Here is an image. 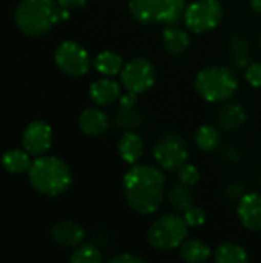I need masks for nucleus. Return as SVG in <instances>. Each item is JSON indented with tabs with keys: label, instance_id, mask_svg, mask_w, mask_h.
<instances>
[{
	"label": "nucleus",
	"instance_id": "4be33fe9",
	"mask_svg": "<svg viewBox=\"0 0 261 263\" xmlns=\"http://www.w3.org/2000/svg\"><path fill=\"white\" fill-rule=\"evenodd\" d=\"M217 263H243L248 260V253L243 247L237 243H223L215 250Z\"/></svg>",
	"mask_w": 261,
	"mask_h": 263
},
{
	"label": "nucleus",
	"instance_id": "473e14b6",
	"mask_svg": "<svg viewBox=\"0 0 261 263\" xmlns=\"http://www.w3.org/2000/svg\"><path fill=\"white\" fill-rule=\"evenodd\" d=\"M260 43H261V34H260Z\"/></svg>",
	"mask_w": 261,
	"mask_h": 263
},
{
	"label": "nucleus",
	"instance_id": "bb28decb",
	"mask_svg": "<svg viewBox=\"0 0 261 263\" xmlns=\"http://www.w3.org/2000/svg\"><path fill=\"white\" fill-rule=\"evenodd\" d=\"M185 220H186L188 227H191V228L202 227L206 222V211L203 208L192 205L188 211H185Z\"/></svg>",
	"mask_w": 261,
	"mask_h": 263
},
{
	"label": "nucleus",
	"instance_id": "6ab92c4d",
	"mask_svg": "<svg viewBox=\"0 0 261 263\" xmlns=\"http://www.w3.org/2000/svg\"><path fill=\"white\" fill-rule=\"evenodd\" d=\"M125 63L120 54L114 52V51H103L100 54H97V57L94 59V68L103 74V76H115L118 72H122Z\"/></svg>",
	"mask_w": 261,
	"mask_h": 263
},
{
	"label": "nucleus",
	"instance_id": "aec40b11",
	"mask_svg": "<svg viewBox=\"0 0 261 263\" xmlns=\"http://www.w3.org/2000/svg\"><path fill=\"white\" fill-rule=\"evenodd\" d=\"M168 202L177 213H185L194 205V196L188 185L175 183L168 193Z\"/></svg>",
	"mask_w": 261,
	"mask_h": 263
},
{
	"label": "nucleus",
	"instance_id": "7c9ffc66",
	"mask_svg": "<svg viewBox=\"0 0 261 263\" xmlns=\"http://www.w3.org/2000/svg\"><path fill=\"white\" fill-rule=\"evenodd\" d=\"M88 0H57V3L62 6V8H66V9H77V8H82L86 5Z\"/></svg>",
	"mask_w": 261,
	"mask_h": 263
},
{
	"label": "nucleus",
	"instance_id": "393cba45",
	"mask_svg": "<svg viewBox=\"0 0 261 263\" xmlns=\"http://www.w3.org/2000/svg\"><path fill=\"white\" fill-rule=\"evenodd\" d=\"M71 263H100L102 262V254L97 247L91 243H85L78 247L72 256L69 257Z\"/></svg>",
	"mask_w": 261,
	"mask_h": 263
},
{
	"label": "nucleus",
	"instance_id": "1a4fd4ad",
	"mask_svg": "<svg viewBox=\"0 0 261 263\" xmlns=\"http://www.w3.org/2000/svg\"><path fill=\"white\" fill-rule=\"evenodd\" d=\"M120 76L122 83L128 91L142 94L154 86L157 79V69L154 63L149 62L148 59L135 57L123 66Z\"/></svg>",
	"mask_w": 261,
	"mask_h": 263
},
{
	"label": "nucleus",
	"instance_id": "2f4dec72",
	"mask_svg": "<svg viewBox=\"0 0 261 263\" xmlns=\"http://www.w3.org/2000/svg\"><path fill=\"white\" fill-rule=\"evenodd\" d=\"M249 3H251L252 9H254L255 12L261 14V0H249Z\"/></svg>",
	"mask_w": 261,
	"mask_h": 263
},
{
	"label": "nucleus",
	"instance_id": "4468645a",
	"mask_svg": "<svg viewBox=\"0 0 261 263\" xmlns=\"http://www.w3.org/2000/svg\"><path fill=\"white\" fill-rule=\"evenodd\" d=\"M78 126L86 136H100L108 131L109 119L98 108H86L78 116Z\"/></svg>",
	"mask_w": 261,
	"mask_h": 263
},
{
	"label": "nucleus",
	"instance_id": "0eeeda50",
	"mask_svg": "<svg viewBox=\"0 0 261 263\" xmlns=\"http://www.w3.org/2000/svg\"><path fill=\"white\" fill-rule=\"evenodd\" d=\"M155 162L165 171H178L189 159V149L186 140L174 131L162 134L152 149Z\"/></svg>",
	"mask_w": 261,
	"mask_h": 263
},
{
	"label": "nucleus",
	"instance_id": "c756f323",
	"mask_svg": "<svg viewBox=\"0 0 261 263\" xmlns=\"http://www.w3.org/2000/svg\"><path fill=\"white\" fill-rule=\"evenodd\" d=\"M135 96H137L135 92H131V91H128V94H125L123 97H120L122 108H126V109H129V108H134V106H135V103H137V97H135Z\"/></svg>",
	"mask_w": 261,
	"mask_h": 263
},
{
	"label": "nucleus",
	"instance_id": "f8f14e48",
	"mask_svg": "<svg viewBox=\"0 0 261 263\" xmlns=\"http://www.w3.org/2000/svg\"><path fill=\"white\" fill-rule=\"evenodd\" d=\"M238 219L242 225L254 233L261 231V196L258 193L245 194L237 208Z\"/></svg>",
	"mask_w": 261,
	"mask_h": 263
},
{
	"label": "nucleus",
	"instance_id": "423d86ee",
	"mask_svg": "<svg viewBox=\"0 0 261 263\" xmlns=\"http://www.w3.org/2000/svg\"><path fill=\"white\" fill-rule=\"evenodd\" d=\"M188 223L178 214H165L158 217L148 231V243L158 251L178 248L188 237Z\"/></svg>",
	"mask_w": 261,
	"mask_h": 263
},
{
	"label": "nucleus",
	"instance_id": "f03ea898",
	"mask_svg": "<svg viewBox=\"0 0 261 263\" xmlns=\"http://www.w3.org/2000/svg\"><path fill=\"white\" fill-rule=\"evenodd\" d=\"M29 183L38 193L54 197L65 193L72 183V173L66 162L54 156H40L28 171Z\"/></svg>",
	"mask_w": 261,
	"mask_h": 263
},
{
	"label": "nucleus",
	"instance_id": "20e7f679",
	"mask_svg": "<svg viewBox=\"0 0 261 263\" xmlns=\"http://www.w3.org/2000/svg\"><path fill=\"white\" fill-rule=\"evenodd\" d=\"M194 88L203 100L220 103L229 100L237 92L238 80L229 68L222 65H211L197 74Z\"/></svg>",
	"mask_w": 261,
	"mask_h": 263
},
{
	"label": "nucleus",
	"instance_id": "f257e3e1",
	"mask_svg": "<svg viewBox=\"0 0 261 263\" xmlns=\"http://www.w3.org/2000/svg\"><path fill=\"white\" fill-rule=\"evenodd\" d=\"M166 177L162 168L140 163L131 166L123 176L122 190L132 211L149 216L158 211L165 197Z\"/></svg>",
	"mask_w": 261,
	"mask_h": 263
},
{
	"label": "nucleus",
	"instance_id": "b1692460",
	"mask_svg": "<svg viewBox=\"0 0 261 263\" xmlns=\"http://www.w3.org/2000/svg\"><path fill=\"white\" fill-rule=\"evenodd\" d=\"M220 143V131L214 126L203 125L197 129L195 133V145L202 151H212L218 146Z\"/></svg>",
	"mask_w": 261,
	"mask_h": 263
},
{
	"label": "nucleus",
	"instance_id": "6e6552de",
	"mask_svg": "<svg viewBox=\"0 0 261 263\" xmlns=\"http://www.w3.org/2000/svg\"><path fill=\"white\" fill-rule=\"evenodd\" d=\"M186 28L195 34H205L215 29L223 20V6L220 0H197L185 9Z\"/></svg>",
	"mask_w": 261,
	"mask_h": 263
},
{
	"label": "nucleus",
	"instance_id": "39448f33",
	"mask_svg": "<svg viewBox=\"0 0 261 263\" xmlns=\"http://www.w3.org/2000/svg\"><path fill=\"white\" fill-rule=\"evenodd\" d=\"M129 14L143 25H171L183 17L186 0H129Z\"/></svg>",
	"mask_w": 261,
	"mask_h": 263
},
{
	"label": "nucleus",
	"instance_id": "2eb2a0df",
	"mask_svg": "<svg viewBox=\"0 0 261 263\" xmlns=\"http://www.w3.org/2000/svg\"><path fill=\"white\" fill-rule=\"evenodd\" d=\"M162 39H163V46H165L166 52L174 57L183 55L191 46L189 34L178 26H168L163 31Z\"/></svg>",
	"mask_w": 261,
	"mask_h": 263
},
{
	"label": "nucleus",
	"instance_id": "7ed1b4c3",
	"mask_svg": "<svg viewBox=\"0 0 261 263\" xmlns=\"http://www.w3.org/2000/svg\"><path fill=\"white\" fill-rule=\"evenodd\" d=\"M60 11L55 0H20L15 9V23L23 34L38 37L62 20Z\"/></svg>",
	"mask_w": 261,
	"mask_h": 263
},
{
	"label": "nucleus",
	"instance_id": "f3484780",
	"mask_svg": "<svg viewBox=\"0 0 261 263\" xmlns=\"http://www.w3.org/2000/svg\"><path fill=\"white\" fill-rule=\"evenodd\" d=\"M117 149H118L120 157L126 163H137L145 153V142H143L142 136H138L137 133L126 131L120 137Z\"/></svg>",
	"mask_w": 261,
	"mask_h": 263
},
{
	"label": "nucleus",
	"instance_id": "a211bd4d",
	"mask_svg": "<svg viewBox=\"0 0 261 263\" xmlns=\"http://www.w3.org/2000/svg\"><path fill=\"white\" fill-rule=\"evenodd\" d=\"M180 257L189 263L206 262L211 257V248L198 239L185 240L180 245Z\"/></svg>",
	"mask_w": 261,
	"mask_h": 263
},
{
	"label": "nucleus",
	"instance_id": "ddd939ff",
	"mask_svg": "<svg viewBox=\"0 0 261 263\" xmlns=\"http://www.w3.org/2000/svg\"><path fill=\"white\" fill-rule=\"evenodd\" d=\"M51 237L55 243L65 248H75L83 242L85 231L78 223L72 220H63L51 228Z\"/></svg>",
	"mask_w": 261,
	"mask_h": 263
},
{
	"label": "nucleus",
	"instance_id": "9d476101",
	"mask_svg": "<svg viewBox=\"0 0 261 263\" xmlns=\"http://www.w3.org/2000/svg\"><path fill=\"white\" fill-rule=\"evenodd\" d=\"M54 59L58 69L71 77H82L91 68V59L88 51L72 40L62 42L55 49Z\"/></svg>",
	"mask_w": 261,
	"mask_h": 263
},
{
	"label": "nucleus",
	"instance_id": "cd10ccee",
	"mask_svg": "<svg viewBox=\"0 0 261 263\" xmlns=\"http://www.w3.org/2000/svg\"><path fill=\"white\" fill-rule=\"evenodd\" d=\"M246 80L254 86L261 88V63H252L246 69Z\"/></svg>",
	"mask_w": 261,
	"mask_h": 263
},
{
	"label": "nucleus",
	"instance_id": "9b49d317",
	"mask_svg": "<svg viewBox=\"0 0 261 263\" xmlns=\"http://www.w3.org/2000/svg\"><path fill=\"white\" fill-rule=\"evenodd\" d=\"M52 143V129L46 122L37 120L26 126L23 133V148L31 156H43Z\"/></svg>",
	"mask_w": 261,
	"mask_h": 263
},
{
	"label": "nucleus",
	"instance_id": "5701e85b",
	"mask_svg": "<svg viewBox=\"0 0 261 263\" xmlns=\"http://www.w3.org/2000/svg\"><path fill=\"white\" fill-rule=\"evenodd\" d=\"M246 122V112L240 105H226L220 112V125L228 129H238Z\"/></svg>",
	"mask_w": 261,
	"mask_h": 263
},
{
	"label": "nucleus",
	"instance_id": "c85d7f7f",
	"mask_svg": "<svg viewBox=\"0 0 261 263\" xmlns=\"http://www.w3.org/2000/svg\"><path fill=\"white\" fill-rule=\"evenodd\" d=\"M109 263H145V259L140 256H135V254L125 253V254H117V256L111 257Z\"/></svg>",
	"mask_w": 261,
	"mask_h": 263
},
{
	"label": "nucleus",
	"instance_id": "a878e982",
	"mask_svg": "<svg viewBox=\"0 0 261 263\" xmlns=\"http://www.w3.org/2000/svg\"><path fill=\"white\" fill-rule=\"evenodd\" d=\"M177 173H178V180L182 183L188 185V186H194L200 180V173H198V170L194 165L185 163Z\"/></svg>",
	"mask_w": 261,
	"mask_h": 263
},
{
	"label": "nucleus",
	"instance_id": "dca6fc26",
	"mask_svg": "<svg viewBox=\"0 0 261 263\" xmlns=\"http://www.w3.org/2000/svg\"><path fill=\"white\" fill-rule=\"evenodd\" d=\"M89 96L97 105L105 106V105L114 103L117 99L122 97V88L112 79H100L91 85Z\"/></svg>",
	"mask_w": 261,
	"mask_h": 263
},
{
	"label": "nucleus",
	"instance_id": "412c9836",
	"mask_svg": "<svg viewBox=\"0 0 261 263\" xmlns=\"http://www.w3.org/2000/svg\"><path fill=\"white\" fill-rule=\"evenodd\" d=\"M2 165L6 171L12 174H22L29 171L31 168V159L28 151H20V149H11L6 151L2 157Z\"/></svg>",
	"mask_w": 261,
	"mask_h": 263
}]
</instances>
